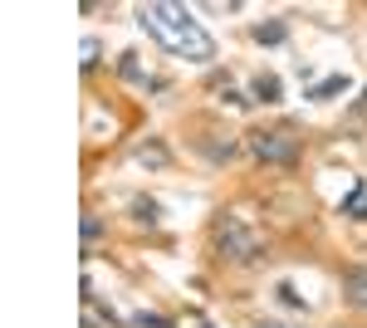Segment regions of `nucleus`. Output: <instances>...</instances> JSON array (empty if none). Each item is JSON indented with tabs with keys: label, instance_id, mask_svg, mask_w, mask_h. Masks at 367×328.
Wrapping results in <instances>:
<instances>
[{
	"label": "nucleus",
	"instance_id": "obj_1",
	"mask_svg": "<svg viewBox=\"0 0 367 328\" xmlns=\"http://www.w3.org/2000/svg\"><path fill=\"white\" fill-rule=\"evenodd\" d=\"M137 25H142L162 49L182 54V59H191V64L216 59V39L191 20V10H182V5H142V10H137Z\"/></svg>",
	"mask_w": 367,
	"mask_h": 328
},
{
	"label": "nucleus",
	"instance_id": "obj_2",
	"mask_svg": "<svg viewBox=\"0 0 367 328\" xmlns=\"http://www.w3.org/2000/svg\"><path fill=\"white\" fill-rule=\"evenodd\" d=\"M255 152L270 157V162H289V157H294V142H289L284 132H260V137H255Z\"/></svg>",
	"mask_w": 367,
	"mask_h": 328
},
{
	"label": "nucleus",
	"instance_id": "obj_3",
	"mask_svg": "<svg viewBox=\"0 0 367 328\" xmlns=\"http://www.w3.org/2000/svg\"><path fill=\"white\" fill-rule=\"evenodd\" d=\"M255 94H260L265 103H279V79L275 74H260V79H255Z\"/></svg>",
	"mask_w": 367,
	"mask_h": 328
},
{
	"label": "nucleus",
	"instance_id": "obj_4",
	"mask_svg": "<svg viewBox=\"0 0 367 328\" xmlns=\"http://www.w3.org/2000/svg\"><path fill=\"white\" fill-rule=\"evenodd\" d=\"M343 216H358V220L367 216V187H358V191L348 196V206H343Z\"/></svg>",
	"mask_w": 367,
	"mask_h": 328
},
{
	"label": "nucleus",
	"instance_id": "obj_5",
	"mask_svg": "<svg viewBox=\"0 0 367 328\" xmlns=\"http://www.w3.org/2000/svg\"><path fill=\"white\" fill-rule=\"evenodd\" d=\"M343 89H348V79H328V84L313 94V99H333V94H343Z\"/></svg>",
	"mask_w": 367,
	"mask_h": 328
},
{
	"label": "nucleus",
	"instance_id": "obj_6",
	"mask_svg": "<svg viewBox=\"0 0 367 328\" xmlns=\"http://www.w3.org/2000/svg\"><path fill=\"white\" fill-rule=\"evenodd\" d=\"M137 328H172L167 319H157V314H137Z\"/></svg>",
	"mask_w": 367,
	"mask_h": 328
},
{
	"label": "nucleus",
	"instance_id": "obj_7",
	"mask_svg": "<svg viewBox=\"0 0 367 328\" xmlns=\"http://www.w3.org/2000/svg\"><path fill=\"white\" fill-rule=\"evenodd\" d=\"M348 284H353V289H358V299H367V270H358V275H353V279H348Z\"/></svg>",
	"mask_w": 367,
	"mask_h": 328
},
{
	"label": "nucleus",
	"instance_id": "obj_8",
	"mask_svg": "<svg viewBox=\"0 0 367 328\" xmlns=\"http://www.w3.org/2000/svg\"><path fill=\"white\" fill-rule=\"evenodd\" d=\"M363 113H367V99H363Z\"/></svg>",
	"mask_w": 367,
	"mask_h": 328
}]
</instances>
